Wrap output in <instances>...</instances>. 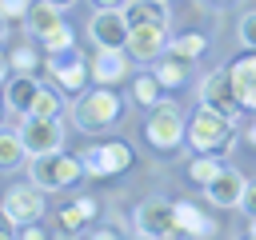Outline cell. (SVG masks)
<instances>
[{
  "instance_id": "obj_1",
  "label": "cell",
  "mask_w": 256,
  "mask_h": 240,
  "mask_svg": "<svg viewBox=\"0 0 256 240\" xmlns=\"http://www.w3.org/2000/svg\"><path fill=\"white\" fill-rule=\"evenodd\" d=\"M232 140H236V120H232V116H224V112H216V108H208V104H200V108L192 112L188 136H184V144H188L192 152H212V156H220V152L232 148Z\"/></svg>"
},
{
  "instance_id": "obj_2",
  "label": "cell",
  "mask_w": 256,
  "mask_h": 240,
  "mask_svg": "<svg viewBox=\"0 0 256 240\" xmlns=\"http://www.w3.org/2000/svg\"><path fill=\"white\" fill-rule=\"evenodd\" d=\"M28 180L44 192H60V188H72L84 180V164H80V156H64L60 148L36 152V156H28Z\"/></svg>"
},
{
  "instance_id": "obj_3",
  "label": "cell",
  "mask_w": 256,
  "mask_h": 240,
  "mask_svg": "<svg viewBox=\"0 0 256 240\" xmlns=\"http://www.w3.org/2000/svg\"><path fill=\"white\" fill-rule=\"evenodd\" d=\"M120 108H124L120 96L108 84H100L92 92H80V100L72 104V120H76L80 132H104V128H112L120 120Z\"/></svg>"
},
{
  "instance_id": "obj_4",
  "label": "cell",
  "mask_w": 256,
  "mask_h": 240,
  "mask_svg": "<svg viewBox=\"0 0 256 240\" xmlns=\"http://www.w3.org/2000/svg\"><path fill=\"white\" fill-rule=\"evenodd\" d=\"M184 136H188L184 112H180L172 100H160V104L152 108V116L144 120V140H148L156 152H172V148L184 144Z\"/></svg>"
},
{
  "instance_id": "obj_5",
  "label": "cell",
  "mask_w": 256,
  "mask_h": 240,
  "mask_svg": "<svg viewBox=\"0 0 256 240\" xmlns=\"http://www.w3.org/2000/svg\"><path fill=\"white\" fill-rule=\"evenodd\" d=\"M136 232L148 236V240H160V236H176V204L172 200H160V196H148L140 208H136Z\"/></svg>"
},
{
  "instance_id": "obj_6",
  "label": "cell",
  "mask_w": 256,
  "mask_h": 240,
  "mask_svg": "<svg viewBox=\"0 0 256 240\" xmlns=\"http://www.w3.org/2000/svg\"><path fill=\"white\" fill-rule=\"evenodd\" d=\"M48 72H52L56 88H64V92H84V88H88V80H92L88 56H80L76 48H68V52H56V56H48Z\"/></svg>"
},
{
  "instance_id": "obj_7",
  "label": "cell",
  "mask_w": 256,
  "mask_h": 240,
  "mask_svg": "<svg viewBox=\"0 0 256 240\" xmlns=\"http://www.w3.org/2000/svg\"><path fill=\"white\" fill-rule=\"evenodd\" d=\"M200 104H208V108H216V112H224L232 120L244 112L240 100H236V84H232V72L228 68H216V72H208L200 80Z\"/></svg>"
},
{
  "instance_id": "obj_8",
  "label": "cell",
  "mask_w": 256,
  "mask_h": 240,
  "mask_svg": "<svg viewBox=\"0 0 256 240\" xmlns=\"http://www.w3.org/2000/svg\"><path fill=\"white\" fill-rule=\"evenodd\" d=\"M164 48H168V24H140L128 32V44H124L128 60H136V64H156L164 56Z\"/></svg>"
},
{
  "instance_id": "obj_9",
  "label": "cell",
  "mask_w": 256,
  "mask_h": 240,
  "mask_svg": "<svg viewBox=\"0 0 256 240\" xmlns=\"http://www.w3.org/2000/svg\"><path fill=\"white\" fill-rule=\"evenodd\" d=\"M20 140H24L28 156H36V152H56V148L64 144V124H60L56 116H24Z\"/></svg>"
},
{
  "instance_id": "obj_10",
  "label": "cell",
  "mask_w": 256,
  "mask_h": 240,
  "mask_svg": "<svg viewBox=\"0 0 256 240\" xmlns=\"http://www.w3.org/2000/svg\"><path fill=\"white\" fill-rule=\"evenodd\" d=\"M4 212H8V220L20 228V224H32V220H40L44 216V188H36L32 180L28 184H16V188H8L4 192V204H0Z\"/></svg>"
},
{
  "instance_id": "obj_11",
  "label": "cell",
  "mask_w": 256,
  "mask_h": 240,
  "mask_svg": "<svg viewBox=\"0 0 256 240\" xmlns=\"http://www.w3.org/2000/svg\"><path fill=\"white\" fill-rule=\"evenodd\" d=\"M128 20H124V12L120 8H96V16H92V24H88V36H92V44L96 48H124L128 44Z\"/></svg>"
},
{
  "instance_id": "obj_12",
  "label": "cell",
  "mask_w": 256,
  "mask_h": 240,
  "mask_svg": "<svg viewBox=\"0 0 256 240\" xmlns=\"http://www.w3.org/2000/svg\"><path fill=\"white\" fill-rule=\"evenodd\" d=\"M244 172L240 168H220L208 184H204V196H208V204H216V208H240V196H244Z\"/></svg>"
},
{
  "instance_id": "obj_13",
  "label": "cell",
  "mask_w": 256,
  "mask_h": 240,
  "mask_svg": "<svg viewBox=\"0 0 256 240\" xmlns=\"http://www.w3.org/2000/svg\"><path fill=\"white\" fill-rule=\"evenodd\" d=\"M88 68H92V80L96 84H120L124 76H128V52L124 48H100L92 60H88Z\"/></svg>"
},
{
  "instance_id": "obj_14",
  "label": "cell",
  "mask_w": 256,
  "mask_h": 240,
  "mask_svg": "<svg viewBox=\"0 0 256 240\" xmlns=\"http://www.w3.org/2000/svg\"><path fill=\"white\" fill-rule=\"evenodd\" d=\"M36 92H40L36 72H16L12 80H4V104H8V112L28 116V108H32V100H36Z\"/></svg>"
},
{
  "instance_id": "obj_15",
  "label": "cell",
  "mask_w": 256,
  "mask_h": 240,
  "mask_svg": "<svg viewBox=\"0 0 256 240\" xmlns=\"http://www.w3.org/2000/svg\"><path fill=\"white\" fill-rule=\"evenodd\" d=\"M216 232H220V224L208 220L196 204H188V200L176 204V236H216Z\"/></svg>"
},
{
  "instance_id": "obj_16",
  "label": "cell",
  "mask_w": 256,
  "mask_h": 240,
  "mask_svg": "<svg viewBox=\"0 0 256 240\" xmlns=\"http://www.w3.org/2000/svg\"><path fill=\"white\" fill-rule=\"evenodd\" d=\"M168 8L164 0H124L120 12L128 20V28H140V24H168Z\"/></svg>"
},
{
  "instance_id": "obj_17",
  "label": "cell",
  "mask_w": 256,
  "mask_h": 240,
  "mask_svg": "<svg viewBox=\"0 0 256 240\" xmlns=\"http://www.w3.org/2000/svg\"><path fill=\"white\" fill-rule=\"evenodd\" d=\"M228 72H232V84H236V100H240V108H256V52H252V56H240Z\"/></svg>"
},
{
  "instance_id": "obj_18",
  "label": "cell",
  "mask_w": 256,
  "mask_h": 240,
  "mask_svg": "<svg viewBox=\"0 0 256 240\" xmlns=\"http://www.w3.org/2000/svg\"><path fill=\"white\" fill-rule=\"evenodd\" d=\"M64 24V16H60V4H52V0H40V4H32L28 8V16H24V28L36 36V40H44L52 28H60Z\"/></svg>"
},
{
  "instance_id": "obj_19",
  "label": "cell",
  "mask_w": 256,
  "mask_h": 240,
  "mask_svg": "<svg viewBox=\"0 0 256 240\" xmlns=\"http://www.w3.org/2000/svg\"><path fill=\"white\" fill-rule=\"evenodd\" d=\"M100 176H116V172H128L132 168V148L124 140H112V144H100Z\"/></svg>"
},
{
  "instance_id": "obj_20",
  "label": "cell",
  "mask_w": 256,
  "mask_h": 240,
  "mask_svg": "<svg viewBox=\"0 0 256 240\" xmlns=\"http://www.w3.org/2000/svg\"><path fill=\"white\" fill-rule=\"evenodd\" d=\"M188 60H180V56H172V52H164L160 60H156V68H152V76L160 80V88H180L184 80H188Z\"/></svg>"
},
{
  "instance_id": "obj_21",
  "label": "cell",
  "mask_w": 256,
  "mask_h": 240,
  "mask_svg": "<svg viewBox=\"0 0 256 240\" xmlns=\"http://www.w3.org/2000/svg\"><path fill=\"white\" fill-rule=\"evenodd\" d=\"M20 164H28V148H24L20 132L0 128V172H12V168H20Z\"/></svg>"
},
{
  "instance_id": "obj_22",
  "label": "cell",
  "mask_w": 256,
  "mask_h": 240,
  "mask_svg": "<svg viewBox=\"0 0 256 240\" xmlns=\"http://www.w3.org/2000/svg\"><path fill=\"white\" fill-rule=\"evenodd\" d=\"M92 216H96V200H92V196H76V200L60 212V232H80Z\"/></svg>"
},
{
  "instance_id": "obj_23",
  "label": "cell",
  "mask_w": 256,
  "mask_h": 240,
  "mask_svg": "<svg viewBox=\"0 0 256 240\" xmlns=\"http://www.w3.org/2000/svg\"><path fill=\"white\" fill-rule=\"evenodd\" d=\"M204 48H208V40H204L200 32H184V36H176V40H168V48H164V52H172V56H180V60H188V64H196V60L204 56Z\"/></svg>"
},
{
  "instance_id": "obj_24",
  "label": "cell",
  "mask_w": 256,
  "mask_h": 240,
  "mask_svg": "<svg viewBox=\"0 0 256 240\" xmlns=\"http://www.w3.org/2000/svg\"><path fill=\"white\" fill-rule=\"evenodd\" d=\"M220 168H224V160H220V156H212V152H200V156L188 164V180L204 188V184H208V180H212Z\"/></svg>"
},
{
  "instance_id": "obj_25",
  "label": "cell",
  "mask_w": 256,
  "mask_h": 240,
  "mask_svg": "<svg viewBox=\"0 0 256 240\" xmlns=\"http://www.w3.org/2000/svg\"><path fill=\"white\" fill-rule=\"evenodd\" d=\"M132 100L144 104V108H156V104H160V80H156L152 72L136 76V80H132Z\"/></svg>"
},
{
  "instance_id": "obj_26",
  "label": "cell",
  "mask_w": 256,
  "mask_h": 240,
  "mask_svg": "<svg viewBox=\"0 0 256 240\" xmlns=\"http://www.w3.org/2000/svg\"><path fill=\"white\" fill-rule=\"evenodd\" d=\"M28 116H60V92L40 84V92H36V100H32V108H28Z\"/></svg>"
},
{
  "instance_id": "obj_27",
  "label": "cell",
  "mask_w": 256,
  "mask_h": 240,
  "mask_svg": "<svg viewBox=\"0 0 256 240\" xmlns=\"http://www.w3.org/2000/svg\"><path fill=\"white\" fill-rule=\"evenodd\" d=\"M40 44H44V52H48V56H56V52L76 48V36H72V28H68V24H60V28H52V32H48Z\"/></svg>"
},
{
  "instance_id": "obj_28",
  "label": "cell",
  "mask_w": 256,
  "mask_h": 240,
  "mask_svg": "<svg viewBox=\"0 0 256 240\" xmlns=\"http://www.w3.org/2000/svg\"><path fill=\"white\" fill-rule=\"evenodd\" d=\"M8 60H12V68H16V72H36V64H40L36 48H28V44H24V48H16Z\"/></svg>"
},
{
  "instance_id": "obj_29",
  "label": "cell",
  "mask_w": 256,
  "mask_h": 240,
  "mask_svg": "<svg viewBox=\"0 0 256 240\" xmlns=\"http://www.w3.org/2000/svg\"><path fill=\"white\" fill-rule=\"evenodd\" d=\"M28 8H32V0H0V16H4L8 24L24 20V16H28Z\"/></svg>"
},
{
  "instance_id": "obj_30",
  "label": "cell",
  "mask_w": 256,
  "mask_h": 240,
  "mask_svg": "<svg viewBox=\"0 0 256 240\" xmlns=\"http://www.w3.org/2000/svg\"><path fill=\"white\" fill-rule=\"evenodd\" d=\"M240 44L248 52H256V12H244L240 16Z\"/></svg>"
},
{
  "instance_id": "obj_31",
  "label": "cell",
  "mask_w": 256,
  "mask_h": 240,
  "mask_svg": "<svg viewBox=\"0 0 256 240\" xmlns=\"http://www.w3.org/2000/svg\"><path fill=\"white\" fill-rule=\"evenodd\" d=\"M240 208H244V216H256V180H248V184H244V196H240Z\"/></svg>"
},
{
  "instance_id": "obj_32",
  "label": "cell",
  "mask_w": 256,
  "mask_h": 240,
  "mask_svg": "<svg viewBox=\"0 0 256 240\" xmlns=\"http://www.w3.org/2000/svg\"><path fill=\"white\" fill-rule=\"evenodd\" d=\"M80 164H84V172H88V176H100V152H96V148H84Z\"/></svg>"
},
{
  "instance_id": "obj_33",
  "label": "cell",
  "mask_w": 256,
  "mask_h": 240,
  "mask_svg": "<svg viewBox=\"0 0 256 240\" xmlns=\"http://www.w3.org/2000/svg\"><path fill=\"white\" fill-rule=\"evenodd\" d=\"M12 232H16V224H12V220H8V212L0 208V240H4V236H12Z\"/></svg>"
},
{
  "instance_id": "obj_34",
  "label": "cell",
  "mask_w": 256,
  "mask_h": 240,
  "mask_svg": "<svg viewBox=\"0 0 256 240\" xmlns=\"http://www.w3.org/2000/svg\"><path fill=\"white\" fill-rule=\"evenodd\" d=\"M8 68H12V60H8V56H0V84L8 80Z\"/></svg>"
},
{
  "instance_id": "obj_35",
  "label": "cell",
  "mask_w": 256,
  "mask_h": 240,
  "mask_svg": "<svg viewBox=\"0 0 256 240\" xmlns=\"http://www.w3.org/2000/svg\"><path fill=\"white\" fill-rule=\"evenodd\" d=\"M92 4H96V8H120L124 0H92Z\"/></svg>"
},
{
  "instance_id": "obj_36",
  "label": "cell",
  "mask_w": 256,
  "mask_h": 240,
  "mask_svg": "<svg viewBox=\"0 0 256 240\" xmlns=\"http://www.w3.org/2000/svg\"><path fill=\"white\" fill-rule=\"evenodd\" d=\"M4 40H8V20L0 16V44H4Z\"/></svg>"
},
{
  "instance_id": "obj_37",
  "label": "cell",
  "mask_w": 256,
  "mask_h": 240,
  "mask_svg": "<svg viewBox=\"0 0 256 240\" xmlns=\"http://www.w3.org/2000/svg\"><path fill=\"white\" fill-rule=\"evenodd\" d=\"M248 144L256 148V120H252V128H248Z\"/></svg>"
},
{
  "instance_id": "obj_38",
  "label": "cell",
  "mask_w": 256,
  "mask_h": 240,
  "mask_svg": "<svg viewBox=\"0 0 256 240\" xmlns=\"http://www.w3.org/2000/svg\"><path fill=\"white\" fill-rule=\"evenodd\" d=\"M248 236H256V216H252V224H248Z\"/></svg>"
},
{
  "instance_id": "obj_39",
  "label": "cell",
  "mask_w": 256,
  "mask_h": 240,
  "mask_svg": "<svg viewBox=\"0 0 256 240\" xmlns=\"http://www.w3.org/2000/svg\"><path fill=\"white\" fill-rule=\"evenodd\" d=\"M52 4H60V8H68V4H72V0H52Z\"/></svg>"
},
{
  "instance_id": "obj_40",
  "label": "cell",
  "mask_w": 256,
  "mask_h": 240,
  "mask_svg": "<svg viewBox=\"0 0 256 240\" xmlns=\"http://www.w3.org/2000/svg\"><path fill=\"white\" fill-rule=\"evenodd\" d=\"M212 4H228V0H212Z\"/></svg>"
},
{
  "instance_id": "obj_41",
  "label": "cell",
  "mask_w": 256,
  "mask_h": 240,
  "mask_svg": "<svg viewBox=\"0 0 256 240\" xmlns=\"http://www.w3.org/2000/svg\"><path fill=\"white\" fill-rule=\"evenodd\" d=\"M164 4H180V0H164Z\"/></svg>"
}]
</instances>
